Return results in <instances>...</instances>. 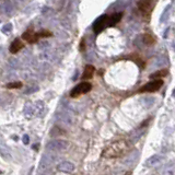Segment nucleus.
<instances>
[{
  "mask_svg": "<svg viewBox=\"0 0 175 175\" xmlns=\"http://www.w3.org/2000/svg\"><path fill=\"white\" fill-rule=\"evenodd\" d=\"M131 150L130 142H128L127 140H117L115 142L111 143L103 150L102 156L106 159H112V158H119L125 154H127Z\"/></svg>",
  "mask_w": 175,
  "mask_h": 175,
  "instance_id": "1",
  "label": "nucleus"
},
{
  "mask_svg": "<svg viewBox=\"0 0 175 175\" xmlns=\"http://www.w3.org/2000/svg\"><path fill=\"white\" fill-rule=\"evenodd\" d=\"M92 90V84L90 82H81L79 84H77L70 92V98H79L80 95L82 94H86V93L90 92Z\"/></svg>",
  "mask_w": 175,
  "mask_h": 175,
  "instance_id": "2",
  "label": "nucleus"
},
{
  "mask_svg": "<svg viewBox=\"0 0 175 175\" xmlns=\"http://www.w3.org/2000/svg\"><path fill=\"white\" fill-rule=\"evenodd\" d=\"M163 86V81L161 79H154L150 82L146 83L143 86H141L139 89V93H143V92H156L158 90L161 89V86Z\"/></svg>",
  "mask_w": 175,
  "mask_h": 175,
  "instance_id": "3",
  "label": "nucleus"
},
{
  "mask_svg": "<svg viewBox=\"0 0 175 175\" xmlns=\"http://www.w3.org/2000/svg\"><path fill=\"white\" fill-rule=\"evenodd\" d=\"M154 7V0H140L138 2V9L144 16H148Z\"/></svg>",
  "mask_w": 175,
  "mask_h": 175,
  "instance_id": "4",
  "label": "nucleus"
},
{
  "mask_svg": "<svg viewBox=\"0 0 175 175\" xmlns=\"http://www.w3.org/2000/svg\"><path fill=\"white\" fill-rule=\"evenodd\" d=\"M69 146V142L66 140H53L51 142H48L47 148L51 151H61V150H66Z\"/></svg>",
  "mask_w": 175,
  "mask_h": 175,
  "instance_id": "5",
  "label": "nucleus"
},
{
  "mask_svg": "<svg viewBox=\"0 0 175 175\" xmlns=\"http://www.w3.org/2000/svg\"><path fill=\"white\" fill-rule=\"evenodd\" d=\"M22 39L23 41H26L28 43H30V44H35V43H37L38 42L39 37H38L37 33H35L32 29H30L22 34Z\"/></svg>",
  "mask_w": 175,
  "mask_h": 175,
  "instance_id": "6",
  "label": "nucleus"
},
{
  "mask_svg": "<svg viewBox=\"0 0 175 175\" xmlns=\"http://www.w3.org/2000/svg\"><path fill=\"white\" fill-rule=\"evenodd\" d=\"M57 171L61 173H72L74 171V164L69 161L60 162L57 165Z\"/></svg>",
  "mask_w": 175,
  "mask_h": 175,
  "instance_id": "7",
  "label": "nucleus"
},
{
  "mask_svg": "<svg viewBox=\"0 0 175 175\" xmlns=\"http://www.w3.org/2000/svg\"><path fill=\"white\" fill-rule=\"evenodd\" d=\"M107 18L108 16H103L100 19L96 20V22L94 23V31H95V33H100L101 31H103L105 29V26H108Z\"/></svg>",
  "mask_w": 175,
  "mask_h": 175,
  "instance_id": "8",
  "label": "nucleus"
},
{
  "mask_svg": "<svg viewBox=\"0 0 175 175\" xmlns=\"http://www.w3.org/2000/svg\"><path fill=\"white\" fill-rule=\"evenodd\" d=\"M23 46H24V45H23V43L21 42V39L16 38V39L11 43V45H10V51H11L12 54H16L18 51H20L22 49Z\"/></svg>",
  "mask_w": 175,
  "mask_h": 175,
  "instance_id": "9",
  "label": "nucleus"
},
{
  "mask_svg": "<svg viewBox=\"0 0 175 175\" xmlns=\"http://www.w3.org/2000/svg\"><path fill=\"white\" fill-rule=\"evenodd\" d=\"M94 72H95V68L93 67L92 65L86 66L84 71H83V74H82V80H90L93 77Z\"/></svg>",
  "mask_w": 175,
  "mask_h": 175,
  "instance_id": "10",
  "label": "nucleus"
},
{
  "mask_svg": "<svg viewBox=\"0 0 175 175\" xmlns=\"http://www.w3.org/2000/svg\"><path fill=\"white\" fill-rule=\"evenodd\" d=\"M160 160H161V156H158V154H156V156H150L149 159L147 160L146 164H144V165H146L147 168H152V166L156 165V164L160 162Z\"/></svg>",
  "mask_w": 175,
  "mask_h": 175,
  "instance_id": "11",
  "label": "nucleus"
},
{
  "mask_svg": "<svg viewBox=\"0 0 175 175\" xmlns=\"http://www.w3.org/2000/svg\"><path fill=\"white\" fill-rule=\"evenodd\" d=\"M121 16H123V13H116V14H113V16H108V18H107L108 26L115 25L116 23H118L119 21H121Z\"/></svg>",
  "mask_w": 175,
  "mask_h": 175,
  "instance_id": "12",
  "label": "nucleus"
},
{
  "mask_svg": "<svg viewBox=\"0 0 175 175\" xmlns=\"http://www.w3.org/2000/svg\"><path fill=\"white\" fill-rule=\"evenodd\" d=\"M143 43L148 46H151V45L156 44V38L153 37L151 34H144L143 35Z\"/></svg>",
  "mask_w": 175,
  "mask_h": 175,
  "instance_id": "13",
  "label": "nucleus"
},
{
  "mask_svg": "<svg viewBox=\"0 0 175 175\" xmlns=\"http://www.w3.org/2000/svg\"><path fill=\"white\" fill-rule=\"evenodd\" d=\"M168 73H169V71L166 69H163V70H161V71H156V73H152L151 74V78L152 79H160V78H163V77H166L168 76Z\"/></svg>",
  "mask_w": 175,
  "mask_h": 175,
  "instance_id": "14",
  "label": "nucleus"
},
{
  "mask_svg": "<svg viewBox=\"0 0 175 175\" xmlns=\"http://www.w3.org/2000/svg\"><path fill=\"white\" fill-rule=\"evenodd\" d=\"M7 89H20L22 88V82H11L6 86Z\"/></svg>",
  "mask_w": 175,
  "mask_h": 175,
  "instance_id": "15",
  "label": "nucleus"
},
{
  "mask_svg": "<svg viewBox=\"0 0 175 175\" xmlns=\"http://www.w3.org/2000/svg\"><path fill=\"white\" fill-rule=\"evenodd\" d=\"M37 34H38V37H39V38L51 37V32H49V31H46V30H44V31H39V32H37Z\"/></svg>",
  "mask_w": 175,
  "mask_h": 175,
  "instance_id": "16",
  "label": "nucleus"
},
{
  "mask_svg": "<svg viewBox=\"0 0 175 175\" xmlns=\"http://www.w3.org/2000/svg\"><path fill=\"white\" fill-rule=\"evenodd\" d=\"M80 51H86V39L82 38L81 39V43H80Z\"/></svg>",
  "mask_w": 175,
  "mask_h": 175,
  "instance_id": "17",
  "label": "nucleus"
},
{
  "mask_svg": "<svg viewBox=\"0 0 175 175\" xmlns=\"http://www.w3.org/2000/svg\"><path fill=\"white\" fill-rule=\"evenodd\" d=\"M29 142H30V137L28 135H24V136H23V143H24V144H28Z\"/></svg>",
  "mask_w": 175,
  "mask_h": 175,
  "instance_id": "18",
  "label": "nucleus"
}]
</instances>
